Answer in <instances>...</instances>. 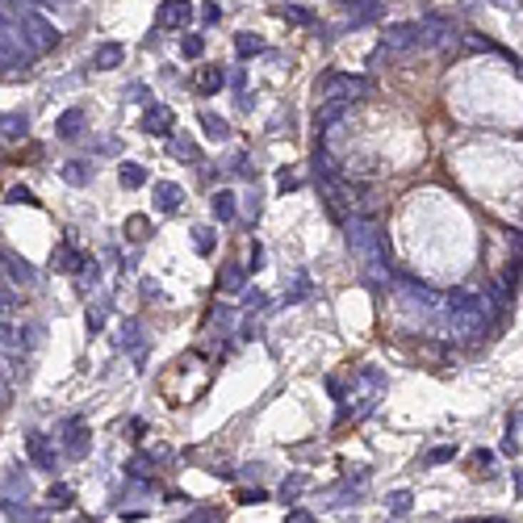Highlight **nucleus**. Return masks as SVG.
<instances>
[{
    "label": "nucleus",
    "mask_w": 523,
    "mask_h": 523,
    "mask_svg": "<svg viewBox=\"0 0 523 523\" xmlns=\"http://www.w3.org/2000/svg\"><path fill=\"white\" fill-rule=\"evenodd\" d=\"M347 247H352V255L365 264V277H369V280L390 277L385 235H381V222H377V218H356V222L347 226Z\"/></svg>",
    "instance_id": "1"
},
{
    "label": "nucleus",
    "mask_w": 523,
    "mask_h": 523,
    "mask_svg": "<svg viewBox=\"0 0 523 523\" xmlns=\"http://www.w3.org/2000/svg\"><path fill=\"white\" fill-rule=\"evenodd\" d=\"M0 55L9 63H30L38 51H34V42L26 38V30H21V21L0 4Z\"/></svg>",
    "instance_id": "2"
},
{
    "label": "nucleus",
    "mask_w": 523,
    "mask_h": 523,
    "mask_svg": "<svg viewBox=\"0 0 523 523\" xmlns=\"http://www.w3.org/2000/svg\"><path fill=\"white\" fill-rule=\"evenodd\" d=\"M26 452H30V461L42 469V473H55L59 469V452L51 448V440L42 435V431H30L26 435Z\"/></svg>",
    "instance_id": "3"
},
{
    "label": "nucleus",
    "mask_w": 523,
    "mask_h": 523,
    "mask_svg": "<svg viewBox=\"0 0 523 523\" xmlns=\"http://www.w3.org/2000/svg\"><path fill=\"white\" fill-rule=\"evenodd\" d=\"M188 17H193V4L188 0H163L159 13H155V26L159 30H181V26H188Z\"/></svg>",
    "instance_id": "4"
},
{
    "label": "nucleus",
    "mask_w": 523,
    "mask_h": 523,
    "mask_svg": "<svg viewBox=\"0 0 523 523\" xmlns=\"http://www.w3.org/2000/svg\"><path fill=\"white\" fill-rule=\"evenodd\" d=\"M63 427H67V435H63V452H67V457H76V461H80V457H88V431L80 427V419L71 415V419H63Z\"/></svg>",
    "instance_id": "5"
},
{
    "label": "nucleus",
    "mask_w": 523,
    "mask_h": 523,
    "mask_svg": "<svg viewBox=\"0 0 523 523\" xmlns=\"http://www.w3.org/2000/svg\"><path fill=\"white\" fill-rule=\"evenodd\" d=\"M0 264H4V273L13 280H21V285H38V273L30 268V260H21L17 251H0Z\"/></svg>",
    "instance_id": "6"
},
{
    "label": "nucleus",
    "mask_w": 523,
    "mask_h": 523,
    "mask_svg": "<svg viewBox=\"0 0 523 523\" xmlns=\"http://www.w3.org/2000/svg\"><path fill=\"white\" fill-rule=\"evenodd\" d=\"M126 59V51H122V42H101L93 51V67L96 71H113V67H122Z\"/></svg>",
    "instance_id": "7"
},
{
    "label": "nucleus",
    "mask_w": 523,
    "mask_h": 523,
    "mask_svg": "<svg viewBox=\"0 0 523 523\" xmlns=\"http://www.w3.org/2000/svg\"><path fill=\"white\" fill-rule=\"evenodd\" d=\"M143 130H147V134H159V138H168V134H172V109H168V105H151V109H147V118H143Z\"/></svg>",
    "instance_id": "8"
},
{
    "label": "nucleus",
    "mask_w": 523,
    "mask_h": 523,
    "mask_svg": "<svg viewBox=\"0 0 523 523\" xmlns=\"http://www.w3.org/2000/svg\"><path fill=\"white\" fill-rule=\"evenodd\" d=\"M222 84H226V71L222 67H197V76H193V88L201 96H214Z\"/></svg>",
    "instance_id": "9"
},
{
    "label": "nucleus",
    "mask_w": 523,
    "mask_h": 523,
    "mask_svg": "<svg viewBox=\"0 0 523 523\" xmlns=\"http://www.w3.org/2000/svg\"><path fill=\"white\" fill-rule=\"evenodd\" d=\"M419 42H423V26H394V30L385 34V46H394V51L419 46Z\"/></svg>",
    "instance_id": "10"
},
{
    "label": "nucleus",
    "mask_w": 523,
    "mask_h": 523,
    "mask_svg": "<svg viewBox=\"0 0 523 523\" xmlns=\"http://www.w3.org/2000/svg\"><path fill=\"white\" fill-rule=\"evenodd\" d=\"M155 205H159L163 214H176V210H181V185L159 181V185H155Z\"/></svg>",
    "instance_id": "11"
},
{
    "label": "nucleus",
    "mask_w": 523,
    "mask_h": 523,
    "mask_svg": "<svg viewBox=\"0 0 523 523\" xmlns=\"http://www.w3.org/2000/svg\"><path fill=\"white\" fill-rule=\"evenodd\" d=\"M51 264H55V273H80V268H84V255H80L71 243H63L59 251L51 255Z\"/></svg>",
    "instance_id": "12"
},
{
    "label": "nucleus",
    "mask_w": 523,
    "mask_h": 523,
    "mask_svg": "<svg viewBox=\"0 0 523 523\" xmlns=\"http://www.w3.org/2000/svg\"><path fill=\"white\" fill-rule=\"evenodd\" d=\"M26 130H30L26 113H0V138H4V143H17Z\"/></svg>",
    "instance_id": "13"
},
{
    "label": "nucleus",
    "mask_w": 523,
    "mask_h": 523,
    "mask_svg": "<svg viewBox=\"0 0 523 523\" xmlns=\"http://www.w3.org/2000/svg\"><path fill=\"white\" fill-rule=\"evenodd\" d=\"M84 130V109H67V113H59V122H55V134L59 138H76Z\"/></svg>",
    "instance_id": "14"
},
{
    "label": "nucleus",
    "mask_w": 523,
    "mask_h": 523,
    "mask_svg": "<svg viewBox=\"0 0 523 523\" xmlns=\"http://www.w3.org/2000/svg\"><path fill=\"white\" fill-rule=\"evenodd\" d=\"M118 181H122V188H143L147 185V168L143 163H122L118 168Z\"/></svg>",
    "instance_id": "15"
},
{
    "label": "nucleus",
    "mask_w": 523,
    "mask_h": 523,
    "mask_svg": "<svg viewBox=\"0 0 523 523\" xmlns=\"http://www.w3.org/2000/svg\"><path fill=\"white\" fill-rule=\"evenodd\" d=\"M210 210H214V218H218V222H230V218L239 214V205H235V193H214Z\"/></svg>",
    "instance_id": "16"
},
{
    "label": "nucleus",
    "mask_w": 523,
    "mask_h": 523,
    "mask_svg": "<svg viewBox=\"0 0 523 523\" xmlns=\"http://www.w3.org/2000/svg\"><path fill=\"white\" fill-rule=\"evenodd\" d=\"M63 181L67 185H88L93 181V168L84 159H71V163H63Z\"/></svg>",
    "instance_id": "17"
},
{
    "label": "nucleus",
    "mask_w": 523,
    "mask_h": 523,
    "mask_svg": "<svg viewBox=\"0 0 523 523\" xmlns=\"http://www.w3.org/2000/svg\"><path fill=\"white\" fill-rule=\"evenodd\" d=\"M243 277H247V268H239V264H226V273H218V289L239 293V289H243Z\"/></svg>",
    "instance_id": "18"
},
{
    "label": "nucleus",
    "mask_w": 523,
    "mask_h": 523,
    "mask_svg": "<svg viewBox=\"0 0 523 523\" xmlns=\"http://www.w3.org/2000/svg\"><path fill=\"white\" fill-rule=\"evenodd\" d=\"M4 511H9L13 523H46V515H42V511H30L26 502H21V507H17V502H4Z\"/></svg>",
    "instance_id": "19"
},
{
    "label": "nucleus",
    "mask_w": 523,
    "mask_h": 523,
    "mask_svg": "<svg viewBox=\"0 0 523 523\" xmlns=\"http://www.w3.org/2000/svg\"><path fill=\"white\" fill-rule=\"evenodd\" d=\"M0 347H9V352L21 347V331L13 327V318H0Z\"/></svg>",
    "instance_id": "20"
},
{
    "label": "nucleus",
    "mask_w": 523,
    "mask_h": 523,
    "mask_svg": "<svg viewBox=\"0 0 523 523\" xmlns=\"http://www.w3.org/2000/svg\"><path fill=\"white\" fill-rule=\"evenodd\" d=\"M201 130H205V134H210V138H218V143H222V138H226V134H230V126L222 122V118H218V113H201Z\"/></svg>",
    "instance_id": "21"
},
{
    "label": "nucleus",
    "mask_w": 523,
    "mask_h": 523,
    "mask_svg": "<svg viewBox=\"0 0 523 523\" xmlns=\"http://www.w3.org/2000/svg\"><path fill=\"white\" fill-rule=\"evenodd\" d=\"M147 230H151V222H147V218H143V214L126 218V235H130L134 243H143V239H147Z\"/></svg>",
    "instance_id": "22"
},
{
    "label": "nucleus",
    "mask_w": 523,
    "mask_h": 523,
    "mask_svg": "<svg viewBox=\"0 0 523 523\" xmlns=\"http://www.w3.org/2000/svg\"><path fill=\"white\" fill-rule=\"evenodd\" d=\"M235 51H239L243 59H251V55H260V51H264V42H260V38H251V34H239V38H235Z\"/></svg>",
    "instance_id": "23"
},
{
    "label": "nucleus",
    "mask_w": 523,
    "mask_h": 523,
    "mask_svg": "<svg viewBox=\"0 0 523 523\" xmlns=\"http://www.w3.org/2000/svg\"><path fill=\"white\" fill-rule=\"evenodd\" d=\"M302 490H306V473H293V477H285V486H280V498L289 502V498H298Z\"/></svg>",
    "instance_id": "24"
},
{
    "label": "nucleus",
    "mask_w": 523,
    "mask_h": 523,
    "mask_svg": "<svg viewBox=\"0 0 523 523\" xmlns=\"http://www.w3.org/2000/svg\"><path fill=\"white\" fill-rule=\"evenodd\" d=\"M46 502L55 507V511H63V507H71V486H51V494H46Z\"/></svg>",
    "instance_id": "25"
},
{
    "label": "nucleus",
    "mask_w": 523,
    "mask_h": 523,
    "mask_svg": "<svg viewBox=\"0 0 523 523\" xmlns=\"http://www.w3.org/2000/svg\"><path fill=\"white\" fill-rule=\"evenodd\" d=\"M410 507H415V498H410V490H394V494H390V511H394V515H406Z\"/></svg>",
    "instance_id": "26"
},
{
    "label": "nucleus",
    "mask_w": 523,
    "mask_h": 523,
    "mask_svg": "<svg viewBox=\"0 0 523 523\" xmlns=\"http://www.w3.org/2000/svg\"><path fill=\"white\" fill-rule=\"evenodd\" d=\"M193 243H197L201 255H210V251H214V230H210V226H197V230H193Z\"/></svg>",
    "instance_id": "27"
},
{
    "label": "nucleus",
    "mask_w": 523,
    "mask_h": 523,
    "mask_svg": "<svg viewBox=\"0 0 523 523\" xmlns=\"http://www.w3.org/2000/svg\"><path fill=\"white\" fill-rule=\"evenodd\" d=\"M17 306H21V302H17V293L0 285V318H13V314H17Z\"/></svg>",
    "instance_id": "28"
},
{
    "label": "nucleus",
    "mask_w": 523,
    "mask_h": 523,
    "mask_svg": "<svg viewBox=\"0 0 523 523\" xmlns=\"http://www.w3.org/2000/svg\"><path fill=\"white\" fill-rule=\"evenodd\" d=\"M181 51H185L188 59H197V55L205 51V38H201V34H188L185 42H181Z\"/></svg>",
    "instance_id": "29"
},
{
    "label": "nucleus",
    "mask_w": 523,
    "mask_h": 523,
    "mask_svg": "<svg viewBox=\"0 0 523 523\" xmlns=\"http://www.w3.org/2000/svg\"><path fill=\"white\" fill-rule=\"evenodd\" d=\"M306 293H310V280L298 273V277H293V285H289V302H302Z\"/></svg>",
    "instance_id": "30"
},
{
    "label": "nucleus",
    "mask_w": 523,
    "mask_h": 523,
    "mask_svg": "<svg viewBox=\"0 0 523 523\" xmlns=\"http://www.w3.org/2000/svg\"><path fill=\"white\" fill-rule=\"evenodd\" d=\"M222 515L218 511H210V507H201V511H188V519L185 523H218Z\"/></svg>",
    "instance_id": "31"
},
{
    "label": "nucleus",
    "mask_w": 523,
    "mask_h": 523,
    "mask_svg": "<svg viewBox=\"0 0 523 523\" xmlns=\"http://www.w3.org/2000/svg\"><path fill=\"white\" fill-rule=\"evenodd\" d=\"M9 201H13V205H34V193L17 185V188H9Z\"/></svg>",
    "instance_id": "32"
},
{
    "label": "nucleus",
    "mask_w": 523,
    "mask_h": 523,
    "mask_svg": "<svg viewBox=\"0 0 523 523\" xmlns=\"http://www.w3.org/2000/svg\"><path fill=\"white\" fill-rule=\"evenodd\" d=\"M457 457V448H435V452H427V464H444Z\"/></svg>",
    "instance_id": "33"
},
{
    "label": "nucleus",
    "mask_w": 523,
    "mask_h": 523,
    "mask_svg": "<svg viewBox=\"0 0 523 523\" xmlns=\"http://www.w3.org/2000/svg\"><path fill=\"white\" fill-rule=\"evenodd\" d=\"M280 17H289V21H302V26L310 21V13H306V9H293V4H285V9H280Z\"/></svg>",
    "instance_id": "34"
},
{
    "label": "nucleus",
    "mask_w": 523,
    "mask_h": 523,
    "mask_svg": "<svg viewBox=\"0 0 523 523\" xmlns=\"http://www.w3.org/2000/svg\"><path fill=\"white\" fill-rule=\"evenodd\" d=\"M172 151L181 155V159H201V151H197L193 143H172Z\"/></svg>",
    "instance_id": "35"
},
{
    "label": "nucleus",
    "mask_w": 523,
    "mask_h": 523,
    "mask_svg": "<svg viewBox=\"0 0 523 523\" xmlns=\"http://www.w3.org/2000/svg\"><path fill=\"white\" fill-rule=\"evenodd\" d=\"M285 523H314V515H310L306 507H293V511L285 515Z\"/></svg>",
    "instance_id": "36"
},
{
    "label": "nucleus",
    "mask_w": 523,
    "mask_h": 523,
    "mask_svg": "<svg viewBox=\"0 0 523 523\" xmlns=\"http://www.w3.org/2000/svg\"><path fill=\"white\" fill-rule=\"evenodd\" d=\"M243 306H255V310H260V306H264V293H260V289H247V293H243Z\"/></svg>",
    "instance_id": "37"
},
{
    "label": "nucleus",
    "mask_w": 523,
    "mask_h": 523,
    "mask_svg": "<svg viewBox=\"0 0 523 523\" xmlns=\"http://www.w3.org/2000/svg\"><path fill=\"white\" fill-rule=\"evenodd\" d=\"M264 498H268L264 490H243L239 494V502H247V507H251V502H264Z\"/></svg>",
    "instance_id": "38"
},
{
    "label": "nucleus",
    "mask_w": 523,
    "mask_h": 523,
    "mask_svg": "<svg viewBox=\"0 0 523 523\" xmlns=\"http://www.w3.org/2000/svg\"><path fill=\"white\" fill-rule=\"evenodd\" d=\"M101 327H105V310H93L88 314V331H101Z\"/></svg>",
    "instance_id": "39"
},
{
    "label": "nucleus",
    "mask_w": 523,
    "mask_h": 523,
    "mask_svg": "<svg viewBox=\"0 0 523 523\" xmlns=\"http://www.w3.org/2000/svg\"><path fill=\"white\" fill-rule=\"evenodd\" d=\"M260 264H264V247L251 243V268H260Z\"/></svg>",
    "instance_id": "40"
},
{
    "label": "nucleus",
    "mask_w": 523,
    "mask_h": 523,
    "mask_svg": "<svg viewBox=\"0 0 523 523\" xmlns=\"http://www.w3.org/2000/svg\"><path fill=\"white\" fill-rule=\"evenodd\" d=\"M473 464H494V452H486V448H482V452H473Z\"/></svg>",
    "instance_id": "41"
},
{
    "label": "nucleus",
    "mask_w": 523,
    "mask_h": 523,
    "mask_svg": "<svg viewBox=\"0 0 523 523\" xmlns=\"http://www.w3.org/2000/svg\"><path fill=\"white\" fill-rule=\"evenodd\" d=\"M4 402H9V385H4V381H0V406H4Z\"/></svg>",
    "instance_id": "42"
},
{
    "label": "nucleus",
    "mask_w": 523,
    "mask_h": 523,
    "mask_svg": "<svg viewBox=\"0 0 523 523\" xmlns=\"http://www.w3.org/2000/svg\"><path fill=\"white\" fill-rule=\"evenodd\" d=\"M515 486H519V494H523V473H515Z\"/></svg>",
    "instance_id": "43"
},
{
    "label": "nucleus",
    "mask_w": 523,
    "mask_h": 523,
    "mask_svg": "<svg viewBox=\"0 0 523 523\" xmlns=\"http://www.w3.org/2000/svg\"><path fill=\"white\" fill-rule=\"evenodd\" d=\"M4 67H9V59H4V55H0V71H4Z\"/></svg>",
    "instance_id": "44"
}]
</instances>
